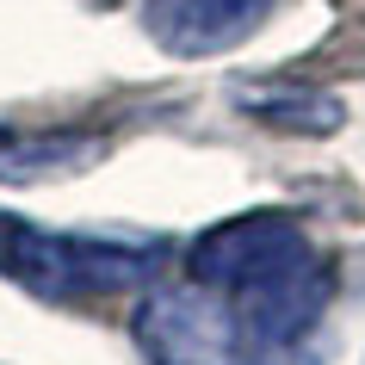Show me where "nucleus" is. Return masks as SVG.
I'll use <instances>...</instances> for the list:
<instances>
[{
    "label": "nucleus",
    "instance_id": "nucleus-1",
    "mask_svg": "<svg viewBox=\"0 0 365 365\" xmlns=\"http://www.w3.org/2000/svg\"><path fill=\"white\" fill-rule=\"evenodd\" d=\"M168 267V242L155 235H93V230H43L31 217L0 211V279L25 285L50 304L112 297Z\"/></svg>",
    "mask_w": 365,
    "mask_h": 365
},
{
    "label": "nucleus",
    "instance_id": "nucleus-2",
    "mask_svg": "<svg viewBox=\"0 0 365 365\" xmlns=\"http://www.w3.org/2000/svg\"><path fill=\"white\" fill-rule=\"evenodd\" d=\"M309 260H316V248H309L304 223L285 217V211L230 217V223L205 230L192 248H186V272H192L198 285L223 291L230 304H248V297L272 291L279 279L304 272Z\"/></svg>",
    "mask_w": 365,
    "mask_h": 365
},
{
    "label": "nucleus",
    "instance_id": "nucleus-3",
    "mask_svg": "<svg viewBox=\"0 0 365 365\" xmlns=\"http://www.w3.org/2000/svg\"><path fill=\"white\" fill-rule=\"evenodd\" d=\"M136 346L149 365H248V328L223 291L198 285H155L136 304Z\"/></svg>",
    "mask_w": 365,
    "mask_h": 365
},
{
    "label": "nucleus",
    "instance_id": "nucleus-4",
    "mask_svg": "<svg viewBox=\"0 0 365 365\" xmlns=\"http://www.w3.org/2000/svg\"><path fill=\"white\" fill-rule=\"evenodd\" d=\"M279 0H143V25L168 56H223L248 43Z\"/></svg>",
    "mask_w": 365,
    "mask_h": 365
},
{
    "label": "nucleus",
    "instance_id": "nucleus-5",
    "mask_svg": "<svg viewBox=\"0 0 365 365\" xmlns=\"http://www.w3.org/2000/svg\"><path fill=\"white\" fill-rule=\"evenodd\" d=\"M106 155V136L93 130H0V180L31 186V180H62Z\"/></svg>",
    "mask_w": 365,
    "mask_h": 365
},
{
    "label": "nucleus",
    "instance_id": "nucleus-6",
    "mask_svg": "<svg viewBox=\"0 0 365 365\" xmlns=\"http://www.w3.org/2000/svg\"><path fill=\"white\" fill-rule=\"evenodd\" d=\"M242 112L272 124V130H297V136H328L341 130V99L328 93H291V87H272V93H242Z\"/></svg>",
    "mask_w": 365,
    "mask_h": 365
},
{
    "label": "nucleus",
    "instance_id": "nucleus-7",
    "mask_svg": "<svg viewBox=\"0 0 365 365\" xmlns=\"http://www.w3.org/2000/svg\"><path fill=\"white\" fill-rule=\"evenodd\" d=\"M248 365H316V359H309L304 341H297V346H254V359H248Z\"/></svg>",
    "mask_w": 365,
    "mask_h": 365
}]
</instances>
